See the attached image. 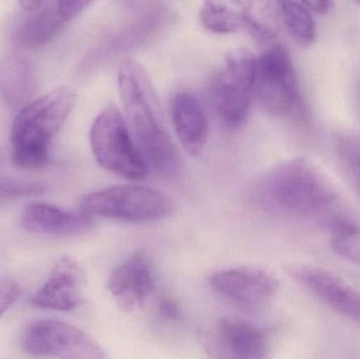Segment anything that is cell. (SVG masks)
<instances>
[{"label": "cell", "instance_id": "484cf974", "mask_svg": "<svg viewBox=\"0 0 360 359\" xmlns=\"http://www.w3.org/2000/svg\"><path fill=\"white\" fill-rule=\"evenodd\" d=\"M158 309H160V315L162 316L165 320H169V322L179 320L180 316H181L179 303L173 301V299H162V301H160V308H158Z\"/></svg>", "mask_w": 360, "mask_h": 359}, {"label": "cell", "instance_id": "83f0119b", "mask_svg": "<svg viewBox=\"0 0 360 359\" xmlns=\"http://www.w3.org/2000/svg\"><path fill=\"white\" fill-rule=\"evenodd\" d=\"M44 1V0H19V4H20L21 8H22L23 10H27V12H32V11L40 8Z\"/></svg>", "mask_w": 360, "mask_h": 359}, {"label": "cell", "instance_id": "d4e9b609", "mask_svg": "<svg viewBox=\"0 0 360 359\" xmlns=\"http://www.w3.org/2000/svg\"><path fill=\"white\" fill-rule=\"evenodd\" d=\"M93 0H57V8L65 20L74 18L82 12Z\"/></svg>", "mask_w": 360, "mask_h": 359}, {"label": "cell", "instance_id": "52a82bcc", "mask_svg": "<svg viewBox=\"0 0 360 359\" xmlns=\"http://www.w3.org/2000/svg\"><path fill=\"white\" fill-rule=\"evenodd\" d=\"M255 84L260 105L271 115L304 116L297 75L283 46H273L260 57Z\"/></svg>", "mask_w": 360, "mask_h": 359}, {"label": "cell", "instance_id": "603a6c76", "mask_svg": "<svg viewBox=\"0 0 360 359\" xmlns=\"http://www.w3.org/2000/svg\"><path fill=\"white\" fill-rule=\"evenodd\" d=\"M357 237L359 236L332 235V249L340 256L360 265V244Z\"/></svg>", "mask_w": 360, "mask_h": 359}, {"label": "cell", "instance_id": "7a4b0ae2", "mask_svg": "<svg viewBox=\"0 0 360 359\" xmlns=\"http://www.w3.org/2000/svg\"><path fill=\"white\" fill-rule=\"evenodd\" d=\"M264 208L295 216H325L338 200L334 185L308 160H288L266 173L255 189Z\"/></svg>", "mask_w": 360, "mask_h": 359}, {"label": "cell", "instance_id": "ba28073f", "mask_svg": "<svg viewBox=\"0 0 360 359\" xmlns=\"http://www.w3.org/2000/svg\"><path fill=\"white\" fill-rule=\"evenodd\" d=\"M23 351L40 358L103 359V350L80 329L60 322L44 320L34 322L23 335Z\"/></svg>", "mask_w": 360, "mask_h": 359}, {"label": "cell", "instance_id": "8fae6325", "mask_svg": "<svg viewBox=\"0 0 360 359\" xmlns=\"http://www.w3.org/2000/svg\"><path fill=\"white\" fill-rule=\"evenodd\" d=\"M151 263L143 253H135L112 271L108 289L120 309L132 312L143 307L154 290Z\"/></svg>", "mask_w": 360, "mask_h": 359}, {"label": "cell", "instance_id": "9a60e30c", "mask_svg": "<svg viewBox=\"0 0 360 359\" xmlns=\"http://www.w3.org/2000/svg\"><path fill=\"white\" fill-rule=\"evenodd\" d=\"M21 225L27 231L50 235H79L94 227V217L70 212L46 204H32L21 214Z\"/></svg>", "mask_w": 360, "mask_h": 359}, {"label": "cell", "instance_id": "277c9868", "mask_svg": "<svg viewBox=\"0 0 360 359\" xmlns=\"http://www.w3.org/2000/svg\"><path fill=\"white\" fill-rule=\"evenodd\" d=\"M258 60L248 48L230 51L211 84L214 109L229 130L240 128L250 113L252 91L257 78Z\"/></svg>", "mask_w": 360, "mask_h": 359}, {"label": "cell", "instance_id": "5b68a950", "mask_svg": "<svg viewBox=\"0 0 360 359\" xmlns=\"http://www.w3.org/2000/svg\"><path fill=\"white\" fill-rule=\"evenodd\" d=\"M79 210L92 217L146 223L171 216L175 206L168 196L156 190L141 185H115L84 196Z\"/></svg>", "mask_w": 360, "mask_h": 359}, {"label": "cell", "instance_id": "ac0fdd59", "mask_svg": "<svg viewBox=\"0 0 360 359\" xmlns=\"http://www.w3.org/2000/svg\"><path fill=\"white\" fill-rule=\"evenodd\" d=\"M241 0H205L199 19L212 33L231 34L245 27Z\"/></svg>", "mask_w": 360, "mask_h": 359}, {"label": "cell", "instance_id": "d6986e66", "mask_svg": "<svg viewBox=\"0 0 360 359\" xmlns=\"http://www.w3.org/2000/svg\"><path fill=\"white\" fill-rule=\"evenodd\" d=\"M245 27L259 41H271L279 33V10L274 0H245L243 2Z\"/></svg>", "mask_w": 360, "mask_h": 359}, {"label": "cell", "instance_id": "ffe728a7", "mask_svg": "<svg viewBox=\"0 0 360 359\" xmlns=\"http://www.w3.org/2000/svg\"><path fill=\"white\" fill-rule=\"evenodd\" d=\"M291 35L302 46H310L316 37V25L307 10L297 0H274Z\"/></svg>", "mask_w": 360, "mask_h": 359}, {"label": "cell", "instance_id": "7402d4cb", "mask_svg": "<svg viewBox=\"0 0 360 359\" xmlns=\"http://www.w3.org/2000/svg\"><path fill=\"white\" fill-rule=\"evenodd\" d=\"M46 185L37 181L0 178V202L31 197L44 193Z\"/></svg>", "mask_w": 360, "mask_h": 359}, {"label": "cell", "instance_id": "30bf717a", "mask_svg": "<svg viewBox=\"0 0 360 359\" xmlns=\"http://www.w3.org/2000/svg\"><path fill=\"white\" fill-rule=\"evenodd\" d=\"M291 274L317 299L360 324V292L335 274L312 267H294Z\"/></svg>", "mask_w": 360, "mask_h": 359}, {"label": "cell", "instance_id": "4fadbf2b", "mask_svg": "<svg viewBox=\"0 0 360 359\" xmlns=\"http://www.w3.org/2000/svg\"><path fill=\"white\" fill-rule=\"evenodd\" d=\"M214 349L224 351L233 358H266L269 351L268 333L264 329L238 318H224L218 322L213 333Z\"/></svg>", "mask_w": 360, "mask_h": 359}, {"label": "cell", "instance_id": "7c38bea8", "mask_svg": "<svg viewBox=\"0 0 360 359\" xmlns=\"http://www.w3.org/2000/svg\"><path fill=\"white\" fill-rule=\"evenodd\" d=\"M84 271L75 261L61 259L53 268L46 284L37 291L32 303L44 309L70 311L82 303Z\"/></svg>", "mask_w": 360, "mask_h": 359}, {"label": "cell", "instance_id": "9c48e42d", "mask_svg": "<svg viewBox=\"0 0 360 359\" xmlns=\"http://www.w3.org/2000/svg\"><path fill=\"white\" fill-rule=\"evenodd\" d=\"M212 289L243 306H258L278 292L279 282L272 274L257 268L224 270L210 278Z\"/></svg>", "mask_w": 360, "mask_h": 359}, {"label": "cell", "instance_id": "cb8c5ba5", "mask_svg": "<svg viewBox=\"0 0 360 359\" xmlns=\"http://www.w3.org/2000/svg\"><path fill=\"white\" fill-rule=\"evenodd\" d=\"M20 295L18 284L11 278H0V318L14 305Z\"/></svg>", "mask_w": 360, "mask_h": 359}, {"label": "cell", "instance_id": "e0dca14e", "mask_svg": "<svg viewBox=\"0 0 360 359\" xmlns=\"http://www.w3.org/2000/svg\"><path fill=\"white\" fill-rule=\"evenodd\" d=\"M30 16L17 27L15 38L23 46H39L48 44L63 29L65 17L58 8L32 11Z\"/></svg>", "mask_w": 360, "mask_h": 359}, {"label": "cell", "instance_id": "2e32d148", "mask_svg": "<svg viewBox=\"0 0 360 359\" xmlns=\"http://www.w3.org/2000/svg\"><path fill=\"white\" fill-rule=\"evenodd\" d=\"M38 76L31 61L11 55L0 63V95L11 109H22L34 100Z\"/></svg>", "mask_w": 360, "mask_h": 359}, {"label": "cell", "instance_id": "5bb4252c", "mask_svg": "<svg viewBox=\"0 0 360 359\" xmlns=\"http://www.w3.org/2000/svg\"><path fill=\"white\" fill-rule=\"evenodd\" d=\"M171 118L180 143L190 155L198 157L207 143L209 124L200 101L190 91H179L170 105Z\"/></svg>", "mask_w": 360, "mask_h": 359}, {"label": "cell", "instance_id": "8992f818", "mask_svg": "<svg viewBox=\"0 0 360 359\" xmlns=\"http://www.w3.org/2000/svg\"><path fill=\"white\" fill-rule=\"evenodd\" d=\"M90 141L95 158L105 170L128 181H141L147 175V164L115 105H108L95 118Z\"/></svg>", "mask_w": 360, "mask_h": 359}, {"label": "cell", "instance_id": "3957f363", "mask_svg": "<svg viewBox=\"0 0 360 359\" xmlns=\"http://www.w3.org/2000/svg\"><path fill=\"white\" fill-rule=\"evenodd\" d=\"M76 93L61 86L20 110L13 122V160L25 170L44 168L50 159L51 143L75 105Z\"/></svg>", "mask_w": 360, "mask_h": 359}, {"label": "cell", "instance_id": "6da1fadb", "mask_svg": "<svg viewBox=\"0 0 360 359\" xmlns=\"http://www.w3.org/2000/svg\"><path fill=\"white\" fill-rule=\"evenodd\" d=\"M117 78L124 120L143 162L164 178H175L181 172V158L149 76L137 61L124 59Z\"/></svg>", "mask_w": 360, "mask_h": 359}, {"label": "cell", "instance_id": "44dd1931", "mask_svg": "<svg viewBox=\"0 0 360 359\" xmlns=\"http://www.w3.org/2000/svg\"><path fill=\"white\" fill-rule=\"evenodd\" d=\"M336 152L348 171L360 193V141L352 135H338L335 141Z\"/></svg>", "mask_w": 360, "mask_h": 359}, {"label": "cell", "instance_id": "4316f807", "mask_svg": "<svg viewBox=\"0 0 360 359\" xmlns=\"http://www.w3.org/2000/svg\"><path fill=\"white\" fill-rule=\"evenodd\" d=\"M300 2L307 10L321 15L329 14L334 6L332 0H300Z\"/></svg>", "mask_w": 360, "mask_h": 359}, {"label": "cell", "instance_id": "f1b7e54d", "mask_svg": "<svg viewBox=\"0 0 360 359\" xmlns=\"http://www.w3.org/2000/svg\"><path fill=\"white\" fill-rule=\"evenodd\" d=\"M355 1H356V2H357V4H359V6H360V0H355Z\"/></svg>", "mask_w": 360, "mask_h": 359}]
</instances>
